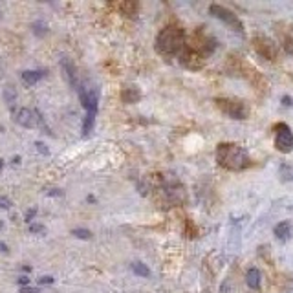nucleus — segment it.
Returning a JSON list of instances; mask_svg holds the SVG:
<instances>
[{
    "instance_id": "obj_1",
    "label": "nucleus",
    "mask_w": 293,
    "mask_h": 293,
    "mask_svg": "<svg viewBox=\"0 0 293 293\" xmlns=\"http://www.w3.org/2000/svg\"><path fill=\"white\" fill-rule=\"evenodd\" d=\"M216 161L220 167H224L226 171H244L251 165V158L249 154L240 145L234 143H220L216 149Z\"/></svg>"
},
{
    "instance_id": "obj_2",
    "label": "nucleus",
    "mask_w": 293,
    "mask_h": 293,
    "mask_svg": "<svg viewBox=\"0 0 293 293\" xmlns=\"http://www.w3.org/2000/svg\"><path fill=\"white\" fill-rule=\"evenodd\" d=\"M183 48H185V31L176 24L165 26L156 37V50L163 55H174Z\"/></svg>"
},
{
    "instance_id": "obj_3",
    "label": "nucleus",
    "mask_w": 293,
    "mask_h": 293,
    "mask_svg": "<svg viewBox=\"0 0 293 293\" xmlns=\"http://www.w3.org/2000/svg\"><path fill=\"white\" fill-rule=\"evenodd\" d=\"M216 106L222 110V112L229 116L231 119H248L249 117V106L240 101V99H227V98H218L215 99Z\"/></svg>"
},
{
    "instance_id": "obj_4",
    "label": "nucleus",
    "mask_w": 293,
    "mask_h": 293,
    "mask_svg": "<svg viewBox=\"0 0 293 293\" xmlns=\"http://www.w3.org/2000/svg\"><path fill=\"white\" fill-rule=\"evenodd\" d=\"M79 90V101L86 112L90 114H98V106H99V88L98 86H92V84H79L77 86Z\"/></svg>"
},
{
    "instance_id": "obj_5",
    "label": "nucleus",
    "mask_w": 293,
    "mask_h": 293,
    "mask_svg": "<svg viewBox=\"0 0 293 293\" xmlns=\"http://www.w3.org/2000/svg\"><path fill=\"white\" fill-rule=\"evenodd\" d=\"M211 15L213 17H216L218 20H222V22H226L227 26H231L236 33H244V26H242L240 22V19L234 15L233 11H229L227 8H224V6H220V4H211Z\"/></svg>"
},
{
    "instance_id": "obj_6",
    "label": "nucleus",
    "mask_w": 293,
    "mask_h": 293,
    "mask_svg": "<svg viewBox=\"0 0 293 293\" xmlns=\"http://www.w3.org/2000/svg\"><path fill=\"white\" fill-rule=\"evenodd\" d=\"M275 147L282 154L293 151V132L286 123H278L275 127Z\"/></svg>"
},
{
    "instance_id": "obj_7",
    "label": "nucleus",
    "mask_w": 293,
    "mask_h": 293,
    "mask_svg": "<svg viewBox=\"0 0 293 293\" xmlns=\"http://www.w3.org/2000/svg\"><path fill=\"white\" fill-rule=\"evenodd\" d=\"M253 46H255V50L258 55H262L264 59L268 60H277V55H278V48L277 44L271 40V39H268L266 35H255L253 37Z\"/></svg>"
},
{
    "instance_id": "obj_8",
    "label": "nucleus",
    "mask_w": 293,
    "mask_h": 293,
    "mask_svg": "<svg viewBox=\"0 0 293 293\" xmlns=\"http://www.w3.org/2000/svg\"><path fill=\"white\" fill-rule=\"evenodd\" d=\"M203 62H205V57L195 48H187L181 53V64L189 70H200L203 66Z\"/></svg>"
},
{
    "instance_id": "obj_9",
    "label": "nucleus",
    "mask_w": 293,
    "mask_h": 293,
    "mask_svg": "<svg viewBox=\"0 0 293 293\" xmlns=\"http://www.w3.org/2000/svg\"><path fill=\"white\" fill-rule=\"evenodd\" d=\"M15 121L24 128H33L37 127V112L31 108H20L15 114Z\"/></svg>"
},
{
    "instance_id": "obj_10",
    "label": "nucleus",
    "mask_w": 293,
    "mask_h": 293,
    "mask_svg": "<svg viewBox=\"0 0 293 293\" xmlns=\"http://www.w3.org/2000/svg\"><path fill=\"white\" fill-rule=\"evenodd\" d=\"M60 70H62V74L66 77L68 84H70L74 90H77L79 79H77V70H76V66H74V62L70 59H62L60 60Z\"/></svg>"
},
{
    "instance_id": "obj_11",
    "label": "nucleus",
    "mask_w": 293,
    "mask_h": 293,
    "mask_svg": "<svg viewBox=\"0 0 293 293\" xmlns=\"http://www.w3.org/2000/svg\"><path fill=\"white\" fill-rule=\"evenodd\" d=\"M139 98H141V92L137 90L136 86H125V88H123V92H121V99H123L125 103H128V105H134V103H137V101H139Z\"/></svg>"
},
{
    "instance_id": "obj_12",
    "label": "nucleus",
    "mask_w": 293,
    "mask_h": 293,
    "mask_svg": "<svg viewBox=\"0 0 293 293\" xmlns=\"http://www.w3.org/2000/svg\"><path fill=\"white\" fill-rule=\"evenodd\" d=\"M260 280H262L260 271L255 270V268L248 270V273H246V282H248V286L251 290H258V288H260Z\"/></svg>"
},
{
    "instance_id": "obj_13",
    "label": "nucleus",
    "mask_w": 293,
    "mask_h": 293,
    "mask_svg": "<svg viewBox=\"0 0 293 293\" xmlns=\"http://www.w3.org/2000/svg\"><path fill=\"white\" fill-rule=\"evenodd\" d=\"M292 233H293V229L290 222H282V224H278V226L275 227V234H277V238H280V240H288V238L292 236Z\"/></svg>"
},
{
    "instance_id": "obj_14",
    "label": "nucleus",
    "mask_w": 293,
    "mask_h": 293,
    "mask_svg": "<svg viewBox=\"0 0 293 293\" xmlns=\"http://www.w3.org/2000/svg\"><path fill=\"white\" fill-rule=\"evenodd\" d=\"M42 77L40 72H33V70H28V72H22V81L24 84H28V86H33L35 83H39V79Z\"/></svg>"
},
{
    "instance_id": "obj_15",
    "label": "nucleus",
    "mask_w": 293,
    "mask_h": 293,
    "mask_svg": "<svg viewBox=\"0 0 293 293\" xmlns=\"http://www.w3.org/2000/svg\"><path fill=\"white\" fill-rule=\"evenodd\" d=\"M96 116H98V114L86 112V116H84V119H83V136H88L92 132V128L96 125Z\"/></svg>"
},
{
    "instance_id": "obj_16",
    "label": "nucleus",
    "mask_w": 293,
    "mask_h": 293,
    "mask_svg": "<svg viewBox=\"0 0 293 293\" xmlns=\"http://www.w3.org/2000/svg\"><path fill=\"white\" fill-rule=\"evenodd\" d=\"M4 101H6V105L9 106V108H13V105H15V101H17V90H15V86H6L4 88Z\"/></svg>"
},
{
    "instance_id": "obj_17",
    "label": "nucleus",
    "mask_w": 293,
    "mask_h": 293,
    "mask_svg": "<svg viewBox=\"0 0 293 293\" xmlns=\"http://www.w3.org/2000/svg\"><path fill=\"white\" fill-rule=\"evenodd\" d=\"M132 271H134L137 277H143V278L151 277V270H149V268H147L145 264H141V262L132 264Z\"/></svg>"
},
{
    "instance_id": "obj_18",
    "label": "nucleus",
    "mask_w": 293,
    "mask_h": 293,
    "mask_svg": "<svg viewBox=\"0 0 293 293\" xmlns=\"http://www.w3.org/2000/svg\"><path fill=\"white\" fill-rule=\"evenodd\" d=\"M72 234H74V236H77V238H83V240H90V238H92L90 229H81V227L74 229V231H72Z\"/></svg>"
},
{
    "instance_id": "obj_19",
    "label": "nucleus",
    "mask_w": 293,
    "mask_h": 293,
    "mask_svg": "<svg viewBox=\"0 0 293 293\" xmlns=\"http://www.w3.org/2000/svg\"><path fill=\"white\" fill-rule=\"evenodd\" d=\"M33 33L39 35V37H44L46 33H48V28H46V24L42 20H39V22H33Z\"/></svg>"
},
{
    "instance_id": "obj_20",
    "label": "nucleus",
    "mask_w": 293,
    "mask_h": 293,
    "mask_svg": "<svg viewBox=\"0 0 293 293\" xmlns=\"http://www.w3.org/2000/svg\"><path fill=\"white\" fill-rule=\"evenodd\" d=\"M218 293H234V286L231 282V278H226L222 284H220V292Z\"/></svg>"
},
{
    "instance_id": "obj_21",
    "label": "nucleus",
    "mask_w": 293,
    "mask_h": 293,
    "mask_svg": "<svg viewBox=\"0 0 293 293\" xmlns=\"http://www.w3.org/2000/svg\"><path fill=\"white\" fill-rule=\"evenodd\" d=\"M280 176H282V180H284V181L293 180V167L282 165V167H280Z\"/></svg>"
},
{
    "instance_id": "obj_22",
    "label": "nucleus",
    "mask_w": 293,
    "mask_h": 293,
    "mask_svg": "<svg viewBox=\"0 0 293 293\" xmlns=\"http://www.w3.org/2000/svg\"><path fill=\"white\" fill-rule=\"evenodd\" d=\"M11 207H13V202L8 196H0V209H11Z\"/></svg>"
},
{
    "instance_id": "obj_23",
    "label": "nucleus",
    "mask_w": 293,
    "mask_h": 293,
    "mask_svg": "<svg viewBox=\"0 0 293 293\" xmlns=\"http://www.w3.org/2000/svg\"><path fill=\"white\" fill-rule=\"evenodd\" d=\"M282 44H284L286 52L293 53V39L292 37H284V39H282Z\"/></svg>"
},
{
    "instance_id": "obj_24",
    "label": "nucleus",
    "mask_w": 293,
    "mask_h": 293,
    "mask_svg": "<svg viewBox=\"0 0 293 293\" xmlns=\"http://www.w3.org/2000/svg\"><path fill=\"white\" fill-rule=\"evenodd\" d=\"M30 231L31 233H44V226L42 224H31Z\"/></svg>"
},
{
    "instance_id": "obj_25",
    "label": "nucleus",
    "mask_w": 293,
    "mask_h": 293,
    "mask_svg": "<svg viewBox=\"0 0 293 293\" xmlns=\"http://www.w3.org/2000/svg\"><path fill=\"white\" fill-rule=\"evenodd\" d=\"M53 282H55V278L50 277V275H46V277L39 278V284H53Z\"/></svg>"
},
{
    "instance_id": "obj_26",
    "label": "nucleus",
    "mask_w": 293,
    "mask_h": 293,
    "mask_svg": "<svg viewBox=\"0 0 293 293\" xmlns=\"http://www.w3.org/2000/svg\"><path fill=\"white\" fill-rule=\"evenodd\" d=\"M20 293H39L37 288H30V286H24L22 290H20Z\"/></svg>"
},
{
    "instance_id": "obj_27",
    "label": "nucleus",
    "mask_w": 293,
    "mask_h": 293,
    "mask_svg": "<svg viewBox=\"0 0 293 293\" xmlns=\"http://www.w3.org/2000/svg\"><path fill=\"white\" fill-rule=\"evenodd\" d=\"M37 215V209H31V211H28V215H26V222H31L33 220V216Z\"/></svg>"
},
{
    "instance_id": "obj_28",
    "label": "nucleus",
    "mask_w": 293,
    "mask_h": 293,
    "mask_svg": "<svg viewBox=\"0 0 293 293\" xmlns=\"http://www.w3.org/2000/svg\"><path fill=\"white\" fill-rule=\"evenodd\" d=\"M19 284L22 286V288H24V286H28V284H30V278H28V277H20V278H19Z\"/></svg>"
},
{
    "instance_id": "obj_29",
    "label": "nucleus",
    "mask_w": 293,
    "mask_h": 293,
    "mask_svg": "<svg viewBox=\"0 0 293 293\" xmlns=\"http://www.w3.org/2000/svg\"><path fill=\"white\" fill-rule=\"evenodd\" d=\"M37 149H39L40 152H42V154H48V149H46L44 143H37Z\"/></svg>"
},
{
    "instance_id": "obj_30",
    "label": "nucleus",
    "mask_w": 293,
    "mask_h": 293,
    "mask_svg": "<svg viewBox=\"0 0 293 293\" xmlns=\"http://www.w3.org/2000/svg\"><path fill=\"white\" fill-rule=\"evenodd\" d=\"M0 253H9V248L4 242H0Z\"/></svg>"
},
{
    "instance_id": "obj_31",
    "label": "nucleus",
    "mask_w": 293,
    "mask_h": 293,
    "mask_svg": "<svg viewBox=\"0 0 293 293\" xmlns=\"http://www.w3.org/2000/svg\"><path fill=\"white\" fill-rule=\"evenodd\" d=\"M50 195H57V196H62V193H60L59 189H53L52 193H50Z\"/></svg>"
},
{
    "instance_id": "obj_32",
    "label": "nucleus",
    "mask_w": 293,
    "mask_h": 293,
    "mask_svg": "<svg viewBox=\"0 0 293 293\" xmlns=\"http://www.w3.org/2000/svg\"><path fill=\"white\" fill-rule=\"evenodd\" d=\"M13 163L19 165V163H20V156H15V158H13Z\"/></svg>"
},
{
    "instance_id": "obj_33",
    "label": "nucleus",
    "mask_w": 293,
    "mask_h": 293,
    "mask_svg": "<svg viewBox=\"0 0 293 293\" xmlns=\"http://www.w3.org/2000/svg\"><path fill=\"white\" fill-rule=\"evenodd\" d=\"M2 167H4V161H2V159H0V171H2Z\"/></svg>"
},
{
    "instance_id": "obj_34",
    "label": "nucleus",
    "mask_w": 293,
    "mask_h": 293,
    "mask_svg": "<svg viewBox=\"0 0 293 293\" xmlns=\"http://www.w3.org/2000/svg\"><path fill=\"white\" fill-rule=\"evenodd\" d=\"M0 229H2V222H0Z\"/></svg>"
}]
</instances>
